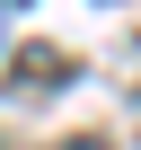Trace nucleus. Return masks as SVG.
Returning a JSON list of instances; mask_svg holds the SVG:
<instances>
[{
    "instance_id": "1",
    "label": "nucleus",
    "mask_w": 141,
    "mask_h": 150,
    "mask_svg": "<svg viewBox=\"0 0 141 150\" xmlns=\"http://www.w3.org/2000/svg\"><path fill=\"white\" fill-rule=\"evenodd\" d=\"M62 150H106V141H62Z\"/></svg>"
}]
</instances>
